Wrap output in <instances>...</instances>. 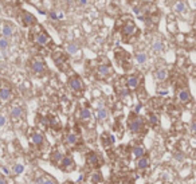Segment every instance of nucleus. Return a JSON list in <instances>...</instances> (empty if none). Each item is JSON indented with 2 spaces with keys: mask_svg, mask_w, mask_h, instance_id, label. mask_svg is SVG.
I'll use <instances>...</instances> for the list:
<instances>
[{
  "mask_svg": "<svg viewBox=\"0 0 196 184\" xmlns=\"http://www.w3.org/2000/svg\"><path fill=\"white\" fill-rule=\"evenodd\" d=\"M128 126L132 133H140L144 129V120L136 113H132L128 118Z\"/></svg>",
  "mask_w": 196,
  "mask_h": 184,
  "instance_id": "1",
  "label": "nucleus"
},
{
  "mask_svg": "<svg viewBox=\"0 0 196 184\" xmlns=\"http://www.w3.org/2000/svg\"><path fill=\"white\" fill-rule=\"evenodd\" d=\"M69 86H70V89L74 93H81V91H83V82H82V79H81V77H78V75H71L70 78H69Z\"/></svg>",
  "mask_w": 196,
  "mask_h": 184,
  "instance_id": "2",
  "label": "nucleus"
},
{
  "mask_svg": "<svg viewBox=\"0 0 196 184\" xmlns=\"http://www.w3.org/2000/svg\"><path fill=\"white\" fill-rule=\"evenodd\" d=\"M86 164L91 168H100L101 164H102V160L100 159V156L96 153V152H87L86 155Z\"/></svg>",
  "mask_w": 196,
  "mask_h": 184,
  "instance_id": "3",
  "label": "nucleus"
},
{
  "mask_svg": "<svg viewBox=\"0 0 196 184\" xmlns=\"http://www.w3.org/2000/svg\"><path fill=\"white\" fill-rule=\"evenodd\" d=\"M58 165H59V168L65 172H71L75 169V163H74L73 157H70V156H63L62 161H60Z\"/></svg>",
  "mask_w": 196,
  "mask_h": 184,
  "instance_id": "4",
  "label": "nucleus"
},
{
  "mask_svg": "<svg viewBox=\"0 0 196 184\" xmlns=\"http://www.w3.org/2000/svg\"><path fill=\"white\" fill-rule=\"evenodd\" d=\"M31 70H32V73H35V74H43L46 71L44 62L39 58H34L32 61H31Z\"/></svg>",
  "mask_w": 196,
  "mask_h": 184,
  "instance_id": "5",
  "label": "nucleus"
},
{
  "mask_svg": "<svg viewBox=\"0 0 196 184\" xmlns=\"http://www.w3.org/2000/svg\"><path fill=\"white\" fill-rule=\"evenodd\" d=\"M136 31H137L136 24H134L133 22H128L122 27V30H121V35H122L124 38H129V36H132L134 32H136Z\"/></svg>",
  "mask_w": 196,
  "mask_h": 184,
  "instance_id": "6",
  "label": "nucleus"
},
{
  "mask_svg": "<svg viewBox=\"0 0 196 184\" xmlns=\"http://www.w3.org/2000/svg\"><path fill=\"white\" fill-rule=\"evenodd\" d=\"M22 23L26 26V27H30V26L36 24V18L32 15V14L27 12V11H23L22 12Z\"/></svg>",
  "mask_w": 196,
  "mask_h": 184,
  "instance_id": "7",
  "label": "nucleus"
},
{
  "mask_svg": "<svg viewBox=\"0 0 196 184\" xmlns=\"http://www.w3.org/2000/svg\"><path fill=\"white\" fill-rule=\"evenodd\" d=\"M35 43H38L39 46H46L47 43H50L51 42V39H50V35H48L47 32H44V31H39L38 34L35 35Z\"/></svg>",
  "mask_w": 196,
  "mask_h": 184,
  "instance_id": "8",
  "label": "nucleus"
},
{
  "mask_svg": "<svg viewBox=\"0 0 196 184\" xmlns=\"http://www.w3.org/2000/svg\"><path fill=\"white\" fill-rule=\"evenodd\" d=\"M30 137H31V143H32L35 146H38V148L44 144V136L38 130H34Z\"/></svg>",
  "mask_w": 196,
  "mask_h": 184,
  "instance_id": "9",
  "label": "nucleus"
},
{
  "mask_svg": "<svg viewBox=\"0 0 196 184\" xmlns=\"http://www.w3.org/2000/svg\"><path fill=\"white\" fill-rule=\"evenodd\" d=\"M2 34H3V38H11L14 35V26L11 23L5 22L3 24V28H2Z\"/></svg>",
  "mask_w": 196,
  "mask_h": 184,
  "instance_id": "10",
  "label": "nucleus"
},
{
  "mask_svg": "<svg viewBox=\"0 0 196 184\" xmlns=\"http://www.w3.org/2000/svg\"><path fill=\"white\" fill-rule=\"evenodd\" d=\"M177 97H179V101H180L181 103H187V102H189L192 100L191 93H189L188 89H181V90L179 91Z\"/></svg>",
  "mask_w": 196,
  "mask_h": 184,
  "instance_id": "11",
  "label": "nucleus"
},
{
  "mask_svg": "<svg viewBox=\"0 0 196 184\" xmlns=\"http://www.w3.org/2000/svg\"><path fill=\"white\" fill-rule=\"evenodd\" d=\"M65 144L69 146H75L77 144H78V136H77L75 133H67L65 136Z\"/></svg>",
  "mask_w": 196,
  "mask_h": 184,
  "instance_id": "12",
  "label": "nucleus"
},
{
  "mask_svg": "<svg viewBox=\"0 0 196 184\" xmlns=\"http://www.w3.org/2000/svg\"><path fill=\"white\" fill-rule=\"evenodd\" d=\"M126 85H128L129 89L136 90L138 87V85H140V79H138V77H136V75H129L128 78H126Z\"/></svg>",
  "mask_w": 196,
  "mask_h": 184,
  "instance_id": "13",
  "label": "nucleus"
},
{
  "mask_svg": "<svg viewBox=\"0 0 196 184\" xmlns=\"http://www.w3.org/2000/svg\"><path fill=\"white\" fill-rule=\"evenodd\" d=\"M11 97H12V90L10 87H2V90H0V101L7 102L11 100Z\"/></svg>",
  "mask_w": 196,
  "mask_h": 184,
  "instance_id": "14",
  "label": "nucleus"
},
{
  "mask_svg": "<svg viewBox=\"0 0 196 184\" xmlns=\"http://www.w3.org/2000/svg\"><path fill=\"white\" fill-rule=\"evenodd\" d=\"M53 59H54V62H55V65L60 69H62L63 63H66V57L63 55L62 53H59V51H57V53L53 54Z\"/></svg>",
  "mask_w": 196,
  "mask_h": 184,
  "instance_id": "15",
  "label": "nucleus"
},
{
  "mask_svg": "<svg viewBox=\"0 0 196 184\" xmlns=\"http://www.w3.org/2000/svg\"><path fill=\"white\" fill-rule=\"evenodd\" d=\"M110 73H112V69L108 65H101L98 67V77L100 78H106V77L110 75Z\"/></svg>",
  "mask_w": 196,
  "mask_h": 184,
  "instance_id": "16",
  "label": "nucleus"
},
{
  "mask_svg": "<svg viewBox=\"0 0 196 184\" xmlns=\"http://www.w3.org/2000/svg\"><path fill=\"white\" fill-rule=\"evenodd\" d=\"M63 156H65V155H63L59 149H55V151H53V153H51V163L55 164V165H58V164L62 161Z\"/></svg>",
  "mask_w": 196,
  "mask_h": 184,
  "instance_id": "17",
  "label": "nucleus"
},
{
  "mask_svg": "<svg viewBox=\"0 0 196 184\" xmlns=\"http://www.w3.org/2000/svg\"><path fill=\"white\" fill-rule=\"evenodd\" d=\"M23 114H24V110H23V108H20V106H15V108L11 109V117H12L14 120L22 118Z\"/></svg>",
  "mask_w": 196,
  "mask_h": 184,
  "instance_id": "18",
  "label": "nucleus"
},
{
  "mask_svg": "<svg viewBox=\"0 0 196 184\" xmlns=\"http://www.w3.org/2000/svg\"><path fill=\"white\" fill-rule=\"evenodd\" d=\"M155 77H156L157 81H165L167 77H168V71H167V69H158L155 73Z\"/></svg>",
  "mask_w": 196,
  "mask_h": 184,
  "instance_id": "19",
  "label": "nucleus"
},
{
  "mask_svg": "<svg viewBox=\"0 0 196 184\" xmlns=\"http://www.w3.org/2000/svg\"><path fill=\"white\" fill-rule=\"evenodd\" d=\"M149 165H151V161H149V159L146 156L141 157V159L138 160V163H137V168L138 169H146Z\"/></svg>",
  "mask_w": 196,
  "mask_h": 184,
  "instance_id": "20",
  "label": "nucleus"
},
{
  "mask_svg": "<svg viewBox=\"0 0 196 184\" xmlns=\"http://www.w3.org/2000/svg\"><path fill=\"white\" fill-rule=\"evenodd\" d=\"M132 153H133L134 157L141 159V157H144V155H145V148H144V146H134Z\"/></svg>",
  "mask_w": 196,
  "mask_h": 184,
  "instance_id": "21",
  "label": "nucleus"
},
{
  "mask_svg": "<svg viewBox=\"0 0 196 184\" xmlns=\"http://www.w3.org/2000/svg\"><path fill=\"white\" fill-rule=\"evenodd\" d=\"M66 50H67V53H69V54H71V55H74V54H77V53H78L79 47H78V44H77V43L70 42V43H67V46H66Z\"/></svg>",
  "mask_w": 196,
  "mask_h": 184,
  "instance_id": "22",
  "label": "nucleus"
},
{
  "mask_svg": "<svg viewBox=\"0 0 196 184\" xmlns=\"http://www.w3.org/2000/svg\"><path fill=\"white\" fill-rule=\"evenodd\" d=\"M91 117V112L87 108H83L79 110V118L81 120H89Z\"/></svg>",
  "mask_w": 196,
  "mask_h": 184,
  "instance_id": "23",
  "label": "nucleus"
},
{
  "mask_svg": "<svg viewBox=\"0 0 196 184\" xmlns=\"http://www.w3.org/2000/svg\"><path fill=\"white\" fill-rule=\"evenodd\" d=\"M102 140H103V145L105 146H108V145H113V143H114V137L112 136V134H109V133H105L102 136Z\"/></svg>",
  "mask_w": 196,
  "mask_h": 184,
  "instance_id": "24",
  "label": "nucleus"
},
{
  "mask_svg": "<svg viewBox=\"0 0 196 184\" xmlns=\"http://www.w3.org/2000/svg\"><path fill=\"white\" fill-rule=\"evenodd\" d=\"M97 117H98V120H106L108 118V110H106L105 108H100L97 110Z\"/></svg>",
  "mask_w": 196,
  "mask_h": 184,
  "instance_id": "25",
  "label": "nucleus"
},
{
  "mask_svg": "<svg viewBox=\"0 0 196 184\" xmlns=\"http://www.w3.org/2000/svg\"><path fill=\"white\" fill-rule=\"evenodd\" d=\"M149 122H151L152 126H158V124H160V118H158L157 114L151 113L149 114Z\"/></svg>",
  "mask_w": 196,
  "mask_h": 184,
  "instance_id": "26",
  "label": "nucleus"
},
{
  "mask_svg": "<svg viewBox=\"0 0 196 184\" xmlns=\"http://www.w3.org/2000/svg\"><path fill=\"white\" fill-rule=\"evenodd\" d=\"M152 48H153V51H156V53H161V51L164 50L163 42H160V41L153 42V44H152Z\"/></svg>",
  "mask_w": 196,
  "mask_h": 184,
  "instance_id": "27",
  "label": "nucleus"
},
{
  "mask_svg": "<svg viewBox=\"0 0 196 184\" xmlns=\"http://www.w3.org/2000/svg\"><path fill=\"white\" fill-rule=\"evenodd\" d=\"M91 182L93 183H101L102 182V175L100 173V172H93L91 173Z\"/></svg>",
  "mask_w": 196,
  "mask_h": 184,
  "instance_id": "28",
  "label": "nucleus"
},
{
  "mask_svg": "<svg viewBox=\"0 0 196 184\" xmlns=\"http://www.w3.org/2000/svg\"><path fill=\"white\" fill-rule=\"evenodd\" d=\"M146 54H144V53H137L136 54V61L140 63V65H142V63H145L146 62Z\"/></svg>",
  "mask_w": 196,
  "mask_h": 184,
  "instance_id": "29",
  "label": "nucleus"
},
{
  "mask_svg": "<svg viewBox=\"0 0 196 184\" xmlns=\"http://www.w3.org/2000/svg\"><path fill=\"white\" fill-rule=\"evenodd\" d=\"M8 46H10V42H8V39L7 38H0V50H7L8 48Z\"/></svg>",
  "mask_w": 196,
  "mask_h": 184,
  "instance_id": "30",
  "label": "nucleus"
},
{
  "mask_svg": "<svg viewBox=\"0 0 196 184\" xmlns=\"http://www.w3.org/2000/svg\"><path fill=\"white\" fill-rule=\"evenodd\" d=\"M23 171H24V167H23L22 164H15V165H14V173L15 175H20Z\"/></svg>",
  "mask_w": 196,
  "mask_h": 184,
  "instance_id": "31",
  "label": "nucleus"
},
{
  "mask_svg": "<svg viewBox=\"0 0 196 184\" xmlns=\"http://www.w3.org/2000/svg\"><path fill=\"white\" fill-rule=\"evenodd\" d=\"M184 10H185V4H184V3L179 2L175 4V11H176V12H183Z\"/></svg>",
  "mask_w": 196,
  "mask_h": 184,
  "instance_id": "32",
  "label": "nucleus"
},
{
  "mask_svg": "<svg viewBox=\"0 0 196 184\" xmlns=\"http://www.w3.org/2000/svg\"><path fill=\"white\" fill-rule=\"evenodd\" d=\"M175 159H176L177 161H183V160H184V155L181 153V152H176V153H175Z\"/></svg>",
  "mask_w": 196,
  "mask_h": 184,
  "instance_id": "33",
  "label": "nucleus"
},
{
  "mask_svg": "<svg viewBox=\"0 0 196 184\" xmlns=\"http://www.w3.org/2000/svg\"><path fill=\"white\" fill-rule=\"evenodd\" d=\"M43 184H55V182L50 177H43Z\"/></svg>",
  "mask_w": 196,
  "mask_h": 184,
  "instance_id": "34",
  "label": "nucleus"
},
{
  "mask_svg": "<svg viewBox=\"0 0 196 184\" xmlns=\"http://www.w3.org/2000/svg\"><path fill=\"white\" fill-rule=\"evenodd\" d=\"M5 124H7V118H5V116L0 114V126H4Z\"/></svg>",
  "mask_w": 196,
  "mask_h": 184,
  "instance_id": "35",
  "label": "nucleus"
},
{
  "mask_svg": "<svg viewBox=\"0 0 196 184\" xmlns=\"http://www.w3.org/2000/svg\"><path fill=\"white\" fill-rule=\"evenodd\" d=\"M87 2H89V0H78L79 5H82V7H85V5L87 4Z\"/></svg>",
  "mask_w": 196,
  "mask_h": 184,
  "instance_id": "36",
  "label": "nucleus"
},
{
  "mask_svg": "<svg viewBox=\"0 0 196 184\" xmlns=\"http://www.w3.org/2000/svg\"><path fill=\"white\" fill-rule=\"evenodd\" d=\"M191 132H192V133H196V122H192V125H191Z\"/></svg>",
  "mask_w": 196,
  "mask_h": 184,
  "instance_id": "37",
  "label": "nucleus"
},
{
  "mask_svg": "<svg viewBox=\"0 0 196 184\" xmlns=\"http://www.w3.org/2000/svg\"><path fill=\"white\" fill-rule=\"evenodd\" d=\"M50 16H51V19H54V20H57V19H59V18H58V15H57L55 12H51V14H50Z\"/></svg>",
  "mask_w": 196,
  "mask_h": 184,
  "instance_id": "38",
  "label": "nucleus"
},
{
  "mask_svg": "<svg viewBox=\"0 0 196 184\" xmlns=\"http://www.w3.org/2000/svg\"><path fill=\"white\" fill-rule=\"evenodd\" d=\"M35 184H43V179H42V177H38V179L35 180Z\"/></svg>",
  "mask_w": 196,
  "mask_h": 184,
  "instance_id": "39",
  "label": "nucleus"
},
{
  "mask_svg": "<svg viewBox=\"0 0 196 184\" xmlns=\"http://www.w3.org/2000/svg\"><path fill=\"white\" fill-rule=\"evenodd\" d=\"M0 184H7V182H5V179L2 176V175H0Z\"/></svg>",
  "mask_w": 196,
  "mask_h": 184,
  "instance_id": "40",
  "label": "nucleus"
},
{
  "mask_svg": "<svg viewBox=\"0 0 196 184\" xmlns=\"http://www.w3.org/2000/svg\"><path fill=\"white\" fill-rule=\"evenodd\" d=\"M2 87H3V81L0 79V90H2Z\"/></svg>",
  "mask_w": 196,
  "mask_h": 184,
  "instance_id": "41",
  "label": "nucleus"
}]
</instances>
